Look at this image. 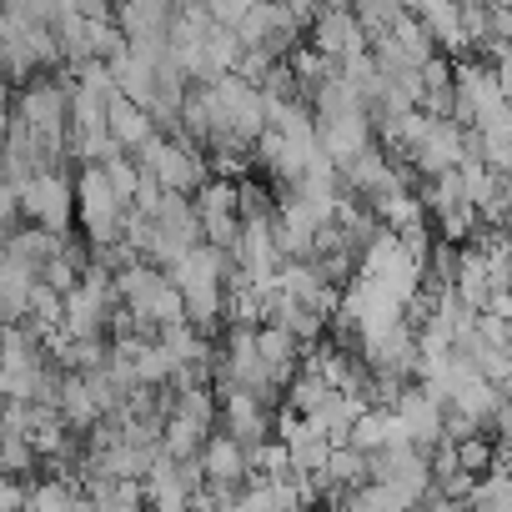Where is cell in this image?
<instances>
[{
	"instance_id": "obj_1",
	"label": "cell",
	"mask_w": 512,
	"mask_h": 512,
	"mask_svg": "<svg viewBox=\"0 0 512 512\" xmlns=\"http://www.w3.org/2000/svg\"><path fill=\"white\" fill-rule=\"evenodd\" d=\"M116 302H121L136 322H146L151 332L186 322V307H181L176 282H171L161 267H151V262H136V267L116 272Z\"/></svg>"
},
{
	"instance_id": "obj_2",
	"label": "cell",
	"mask_w": 512,
	"mask_h": 512,
	"mask_svg": "<svg viewBox=\"0 0 512 512\" xmlns=\"http://www.w3.org/2000/svg\"><path fill=\"white\" fill-rule=\"evenodd\" d=\"M126 211H131V206H121V196L111 191L106 171H101V166H81V176H76V221H81L91 251L121 246V221H126Z\"/></svg>"
},
{
	"instance_id": "obj_3",
	"label": "cell",
	"mask_w": 512,
	"mask_h": 512,
	"mask_svg": "<svg viewBox=\"0 0 512 512\" xmlns=\"http://www.w3.org/2000/svg\"><path fill=\"white\" fill-rule=\"evenodd\" d=\"M136 166L151 171V176L161 181V191H171V196H196V191L211 181L206 156H201L196 146H186L181 136H156V141L136 156Z\"/></svg>"
},
{
	"instance_id": "obj_4",
	"label": "cell",
	"mask_w": 512,
	"mask_h": 512,
	"mask_svg": "<svg viewBox=\"0 0 512 512\" xmlns=\"http://www.w3.org/2000/svg\"><path fill=\"white\" fill-rule=\"evenodd\" d=\"M21 216L51 236H71L76 221V181L66 171H41L21 186Z\"/></svg>"
},
{
	"instance_id": "obj_5",
	"label": "cell",
	"mask_w": 512,
	"mask_h": 512,
	"mask_svg": "<svg viewBox=\"0 0 512 512\" xmlns=\"http://www.w3.org/2000/svg\"><path fill=\"white\" fill-rule=\"evenodd\" d=\"M216 402H221V432H226L236 447L256 452V447L277 442V437H272V432H277L272 402H262L256 392H241V387H226V392H216Z\"/></svg>"
},
{
	"instance_id": "obj_6",
	"label": "cell",
	"mask_w": 512,
	"mask_h": 512,
	"mask_svg": "<svg viewBox=\"0 0 512 512\" xmlns=\"http://www.w3.org/2000/svg\"><path fill=\"white\" fill-rule=\"evenodd\" d=\"M196 221H201V241L231 256V251H236V241H241L236 181H221V176H211V181L196 191Z\"/></svg>"
},
{
	"instance_id": "obj_7",
	"label": "cell",
	"mask_w": 512,
	"mask_h": 512,
	"mask_svg": "<svg viewBox=\"0 0 512 512\" xmlns=\"http://www.w3.org/2000/svg\"><path fill=\"white\" fill-rule=\"evenodd\" d=\"M362 26H357V16L352 11H317L312 16V51L317 56H327V61H352V56H362Z\"/></svg>"
},
{
	"instance_id": "obj_8",
	"label": "cell",
	"mask_w": 512,
	"mask_h": 512,
	"mask_svg": "<svg viewBox=\"0 0 512 512\" xmlns=\"http://www.w3.org/2000/svg\"><path fill=\"white\" fill-rule=\"evenodd\" d=\"M277 442L287 447V457H292V472H297V477L327 472L332 442H327L312 422H302V417H287V412H282V437H277Z\"/></svg>"
},
{
	"instance_id": "obj_9",
	"label": "cell",
	"mask_w": 512,
	"mask_h": 512,
	"mask_svg": "<svg viewBox=\"0 0 512 512\" xmlns=\"http://www.w3.org/2000/svg\"><path fill=\"white\" fill-rule=\"evenodd\" d=\"M196 462H201L206 487H246V477H251V467H246V447H236L226 432H211Z\"/></svg>"
},
{
	"instance_id": "obj_10",
	"label": "cell",
	"mask_w": 512,
	"mask_h": 512,
	"mask_svg": "<svg viewBox=\"0 0 512 512\" xmlns=\"http://www.w3.org/2000/svg\"><path fill=\"white\" fill-rule=\"evenodd\" d=\"M256 352H262V367H267V382L277 392L292 387V377L302 372V342L277 332V327H256Z\"/></svg>"
},
{
	"instance_id": "obj_11",
	"label": "cell",
	"mask_w": 512,
	"mask_h": 512,
	"mask_svg": "<svg viewBox=\"0 0 512 512\" xmlns=\"http://www.w3.org/2000/svg\"><path fill=\"white\" fill-rule=\"evenodd\" d=\"M61 241H66V236H51V231H41V226H16V231L6 236V262H16L21 272L41 277L56 256H61Z\"/></svg>"
},
{
	"instance_id": "obj_12",
	"label": "cell",
	"mask_w": 512,
	"mask_h": 512,
	"mask_svg": "<svg viewBox=\"0 0 512 512\" xmlns=\"http://www.w3.org/2000/svg\"><path fill=\"white\" fill-rule=\"evenodd\" d=\"M106 131H111V141H116V151H126L131 161L161 136L156 126H151V116L141 111V106H131V101H111V111H106Z\"/></svg>"
},
{
	"instance_id": "obj_13",
	"label": "cell",
	"mask_w": 512,
	"mask_h": 512,
	"mask_svg": "<svg viewBox=\"0 0 512 512\" xmlns=\"http://www.w3.org/2000/svg\"><path fill=\"white\" fill-rule=\"evenodd\" d=\"M61 422H66V432H76V437H86V432L101 422V407H96L86 377L61 372Z\"/></svg>"
},
{
	"instance_id": "obj_14",
	"label": "cell",
	"mask_w": 512,
	"mask_h": 512,
	"mask_svg": "<svg viewBox=\"0 0 512 512\" xmlns=\"http://www.w3.org/2000/svg\"><path fill=\"white\" fill-rule=\"evenodd\" d=\"M31 292H36L31 272H21L16 262H0V327H21L26 322Z\"/></svg>"
},
{
	"instance_id": "obj_15",
	"label": "cell",
	"mask_w": 512,
	"mask_h": 512,
	"mask_svg": "<svg viewBox=\"0 0 512 512\" xmlns=\"http://www.w3.org/2000/svg\"><path fill=\"white\" fill-rule=\"evenodd\" d=\"M332 487L327 492H357L362 487V477H367V457L357 452V447H332V457H327V472H322Z\"/></svg>"
},
{
	"instance_id": "obj_16",
	"label": "cell",
	"mask_w": 512,
	"mask_h": 512,
	"mask_svg": "<svg viewBox=\"0 0 512 512\" xmlns=\"http://www.w3.org/2000/svg\"><path fill=\"white\" fill-rule=\"evenodd\" d=\"M16 216H21V191L0 181V231H6V236L16 231Z\"/></svg>"
},
{
	"instance_id": "obj_17",
	"label": "cell",
	"mask_w": 512,
	"mask_h": 512,
	"mask_svg": "<svg viewBox=\"0 0 512 512\" xmlns=\"http://www.w3.org/2000/svg\"><path fill=\"white\" fill-rule=\"evenodd\" d=\"M26 482H16V477H0V512H21L26 507Z\"/></svg>"
}]
</instances>
